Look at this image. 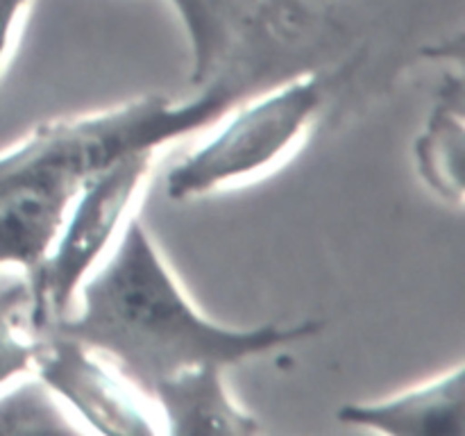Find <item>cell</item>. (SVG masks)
<instances>
[{
    "mask_svg": "<svg viewBox=\"0 0 465 436\" xmlns=\"http://www.w3.org/2000/svg\"><path fill=\"white\" fill-rule=\"evenodd\" d=\"M80 307L57 330L103 354L145 395L154 382L195 366L230 368L307 341L322 322L227 327L204 316L163 262L157 243L130 216L103 262L82 282Z\"/></svg>",
    "mask_w": 465,
    "mask_h": 436,
    "instance_id": "obj_1",
    "label": "cell"
},
{
    "mask_svg": "<svg viewBox=\"0 0 465 436\" xmlns=\"http://www.w3.org/2000/svg\"><path fill=\"white\" fill-rule=\"evenodd\" d=\"M189 100L150 94L86 116L36 125L21 144L0 153V198L35 186H80L86 177L132 153L162 148L213 125L241 98L239 86L213 77Z\"/></svg>",
    "mask_w": 465,
    "mask_h": 436,
    "instance_id": "obj_2",
    "label": "cell"
},
{
    "mask_svg": "<svg viewBox=\"0 0 465 436\" xmlns=\"http://www.w3.org/2000/svg\"><path fill=\"white\" fill-rule=\"evenodd\" d=\"M325 98V75L312 73L236 107L166 173V195L184 203L271 171L298 145Z\"/></svg>",
    "mask_w": 465,
    "mask_h": 436,
    "instance_id": "obj_3",
    "label": "cell"
},
{
    "mask_svg": "<svg viewBox=\"0 0 465 436\" xmlns=\"http://www.w3.org/2000/svg\"><path fill=\"white\" fill-rule=\"evenodd\" d=\"M154 150L132 153L82 182L30 295V327L50 330L71 313L82 282L112 250L153 168Z\"/></svg>",
    "mask_w": 465,
    "mask_h": 436,
    "instance_id": "obj_4",
    "label": "cell"
},
{
    "mask_svg": "<svg viewBox=\"0 0 465 436\" xmlns=\"http://www.w3.org/2000/svg\"><path fill=\"white\" fill-rule=\"evenodd\" d=\"M35 375L50 393L98 434H162L153 400L109 359L57 330L41 332Z\"/></svg>",
    "mask_w": 465,
    "mask_h": 436,
    "instance_id": "obj_5",
    "label": "cell"
},
{
    "mask_svg": "<svg viewBox=\"0 0 465 436\" xmlns=\"http://www.w3.org/2000/svg\"><path fill=\"white\" fill-rule=\"evenodd\" d=\"M341 425L386 436H463L465 368L377 402H350L336 411Z\"/></svg>",
    "mask_w": 465,
    "mask_h": 436,
    "instance_id": "obj_6",
    "label": "cell"
},
{
    "mask_svg": "<svg viewBox=\"0 0 465 436\" xmlns=\"http://www.w3.org/2000/svg\"><path fill=\"white\" fill-rule=\"evenodd\" d=\"M225 368L195 366L154 382L148 391L166 434L177 436H250L259 418L230 395Z\"/></svg>",
    "mask_w": 465,
    "mask_h": 436,
    "instance_id": "obj_7",
    "label": "cell"
},
{
    "mask_svg": "<svg viewBox=\"0 0 465 436\" xmlns=\"http://www.w3.org/2000/svg\"><path fill=\"white\" fill-rule=\"evenodd\" d=\"M80 186H35L0 198V266L23 268L27 289L39 282Z\"/></svg>",
    "mask_w": 465,
    "mask_h": 436,
    "instance_id": "obj_8",
    "label": "cell"
},
{
    "mask_svg": "<svg viewBox=\"0 0 465 436\" xmlns=\"http://www.w3.org/2000/svg\"><path fill=\"white\" fill-rule=\"evenodd\" d=\"M463 109L461 73H448L425 130L418 134L413 145L418 175L439 198L457 207L463 204Z\"/></svg>",
    "mask_w": 465,
    "mask_h": 436,
    "instance_id": "obj_9",
    "label": "cell"
},
{
    "mask_svg": "<svg viewBox=\"0 0 465 436\" xmlns=\"http://www.w3.org/2000/svg\"><path fill=\"white\" fill-rule=\"evenodd\" d=\"M191 50V84L216 77L236 41L262 9L263 0H171Z\"/></svg>",
    "mask_w": 465,
    "mask_h": 436,
    "instance_id": "obj_10",
    "label": "cell"
},
{
    "mask_svg": "<svg viewBox=\"0 0 465 436\" xmlns=\"http://www.w3.org/2000/svg\"><path fill=\"white\" fill-rule=\"evenodd\" d=\"M66 407L32 372L0 389V436L80 434Z\"/></svg>",
    "mask_w": 465,
    "mask_h": 436,
    "instance_id": "obj_11",
    "label": "cell"
},
{
    "mask_svg": "<svg viewBox=\"0 0 465 436\" xmlns=\"http://www.w3.org/2000/svg\"><path fill=\"white\" fill-rule=\"evenodd\" d=\"M39 336L30 327L25 284L0 289V389L35 372Z\"/></svg>",
    "mask_w": 465,
    "mask_h": 436,
    "instance_id": "obj_12",
    "label": "cell"
},
{
    "mask_svg": "<svg viewBox=\"0 0 465 436\" xmlns=\"http://www.w3.org/2000/svg\"><path fill=\"white\" fill-rule=\"evenodd\" d=\"M27 5H30V0H0V66H3L9 48H12L18 23L25 14Z\"/></svg>",
    "mask_w": 465,
    "mask_h": 436,
    "instance_id": "obj_13",
    "label": "cell"
}]
</instances>
